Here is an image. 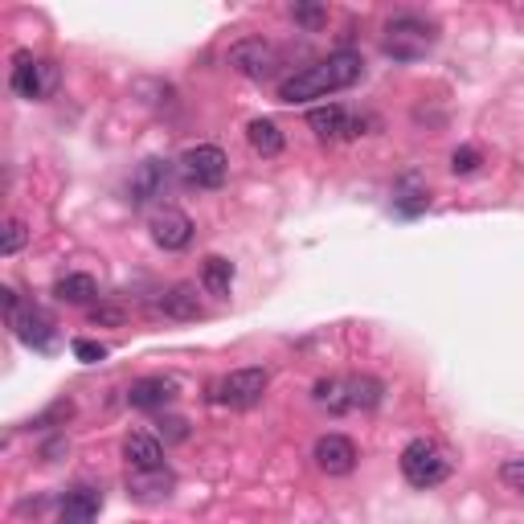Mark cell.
I'll use <instances>...</instances> for the list:
<instances>
[{"label": "cell", "mask_w": 524, "mask_h": 524, "mask_svg": "<svg viewBox=\"0 0 524 524\" xmlns=\"http://www.w3.org/2000/svg\"><path fill=\"white\" fill-rule=\"evenodd\" d=\"M291 17H295V25L320 29V25L328 21V9H324V5H291Z\"/></svg>", "instance_id": "cell-26"}, {"label": "cell", "mask_w": 524, "mask_h": 524, "mask_svg": "<svg viewBox=\"0 0 524 524\" xmlns=\"http://www.w3.org/2000/svg\"><path fill=\"white\" fill-rule=\"evenodd\" d=\"M9 328H13V336L25 348H33V353H54V344H58V328H54V320L41 308H21L9 320Z\"/></svg>", "instance_id": "cell-11"}, {"label": "cell", "mask_w": 524, "mask_h": 524, "mask_svg": "<svg viewBox=\"0 0 524 524\" xmlns=\"http://www.w3.org/2000/svg\"><path fill=\"white\" fill-rule=\"evenodd\" d=\"M177 488V475L168 467H152V471H127V496L136 504H164Z\"/></svg>", "instance_id": "cell-12"}, {"label": "cell", "mask_w": 524, "mask_h": 524, "mask_svg": "<svg viewBox=\"0 0 524 524\" xmlns=\"http://www.w3.org/2000/svg\"><path fill=\"white\" fill-rule=\"evenodd\" d=\"M201 287H205L213 299H230V287H234V262L222 258V254H205V258H201Z\"/></svg>", "instance_id": "cell-19"}, {"label": "cell", "mask_w": 524, "mask_h": 524, "mask_svg": "<svg viewBox=\"0 0 524 524\" xmlns=\"http://www.w3.org/2000/svg\"><path fill=\"white\" fill-rule=\"evenodd\" d=\"M156 316L164 320H197L201 316V299H197V287L193 283H172L156 295Z\"/></svg>", "instance_id": "cell-14"}, {"label": "cell", "mask_w": 524, "mask_h": 524, "mask_svg": "<svg viewBox=\"0 0 524 524\" xmlns=\"http://www.w3.org/2000/svg\"><path fill=\"white\" fill-rule=\"evenodd\" d=\"M29 242V230H25V222L21 217H5V226H0V254L5 258H13L21 246Z\"/></svg>", "instance_id": "cell-23"}, {"label": "cell", "mask_w": 524, "mask_h": 524, "mask_svg": "<svg viewBox=\"0 0 524 524\" xmlns=\"http://www.w3.org/2000/svg\"><path fill=\"white\" fill-rule=\"evenodd\" d=\"M99 508H103V492H99V488H74V492L62 500L58 524H95V520H99Z\"/></svg>", "instance_id": "cell-17"}, {"label": "cell", "mask_w": 524, "mask_h": 524, "mask_svg": "<svg viewBox=\"0 0 524 524\" xmlns=\"http://www.w3.org/2000/svg\"><path fill=\"white\" fill-rule=\"evenodd\" d=\"M426 205H430V193H426V189H418L414 181H406V185L398 189V197H393V209H398V213H406V217L422 213Z\"/></svg>", "instance_id": "cell-24"}, {"label": "cell", "mask_w": 524, "mask_h": 524, "mask_svg": "<svg viewBox=\"0 0 524 524\" xmlns=\"http://www.w3.org/2000/svg\"><path fill=\"white\" fill-rule=\"evenodd\" d=\"M226 62H230V70H238L242 78L262 82V78H271V74L279 70V50L271 46L267 37H242V41H234V46L226 50Z\"/></svg>", "instance_id": "cell-7"}, {"label": "cell", "mask_w": 524, "mask_h": 524, "mask_svg": "<svg viewBox=\"0 0 524 524\" xmlns=\"http://www.w3.org/2000/svg\"><path fill=\"white\" fill-rule=\"evenodd\" d=\"M148 230H152V242H156L160 250H168V254L189 250V246H193V234H197L193 217H189L185 209H177V205H160V209H152Z\"/></svg>", "instance_id": "cell-8"}, {"label": "cell", "mask_w": 524, "mask_h": 524, "mask_svg": "<svg viewBox=\"0 0 524 524\" xmlns=\"http://www.w3.org/2000/svg\"><path fill=\"white\" fill-rule=\"evenodd\" d=\"M9 86L17 99H50L54 86H58V66L50 58H33V54H17L13 58V74H9Z\"/></svg>", "instance_id": "cell-5"}, {"label": "cell", "mask_w": 524, "mask_h": 524, "mask_svg": "<svg viewBox=\"0 0 524 524\" xmlns=\"http://www.w3.org/2000/svg\"><path fill=\"white\" fill-rule=\"evenodd\" d=\"M160 434H164V443H185L189 439V422L185 418H164Z\"/></svg>", "instance_id": "cell-29"}, {"label": "cell", "mask_w": 524, "mask_h": 524, "mask_svg": "<svg viewBox=\"0 0 524 524\" xmlns=\"http://www.w3.org/2000/svg\"><path fill=\"white\" fill-rule=\"evenodd\" d=\"M398 467H402V475H406V484H410V488H422V492L447 484L451 471H455L451 455H447L439 443H434V439H410V443L402 447Z\"/></svg>", "instance_id": "cell-3"}, {"label": "cell", "mask_w": 524, "mask_h": 524, "mask_svg": "<svg viewBox=\"0 0 524 524\" xmlns=\"http://www.w3.org/2000/svg\"><path fill=\"white\" fill-rule=\"evenodd\" d=\"M500 479H504L508 488L524 492V459H504V463H500Z\"/></svg>", "instance_id": "cell-28"}, {"label": "cell", "mask_w": 524, "mask_h": 524, "mask_svg": "<svg viewBox=\"0 0 524 524\" xmlns=\"http://www.w3.org/2000/svg\"><path fill=\"white\" fill-rule=\"evenodd\" d=\"M123 459L131 471H152V467H164V447L156 434L148 430H131L123 439Z\"/></svg>", "instance_id": "cell-16"}, {"label": "cell", "mask_w": 524, "mask_h": 524, "mask_svg": "<svg viewBox=\"0 0 524 524\" xmlns=\"http://www.w3.org/2000/svg\"><path fill=\"white\" fill-rule=\"evenodd\" d=\"M308 127L316 131L320 140H353L361 123L353 119V111L340 107V103H328V107H312L308 111Z\"/></svg>", "instance_id": "cell-13"}, {"label": "cell", "mask_w": 524, "mask_h": 524, "mask_svg": "<svg viewBox=\"0 0 524 524\" xmlns=\"http://www.w3.org/2000/svg\"><path fill=\"white\" fill-rule=\"evenodd\" d=\"M226 172H230V160H226V152L217 144H193L177 160V177L189 189H222Z\"/></svg>", "instance_id": "cell-4"}, {"label": "cell", "mask_w": 524, "mask_h": 524, "mask_svg": "<svg viewBox=\"0 0 524 524\" xmlns=\"http://www.w3.org/2000/svg\"><path fill=\"white\" fill-rule=\"evenodd\" d=\"M344 381H348V402H353V410H377L381 406L385 385L377 377L361 373V377H344Z\"/></svg>", "instance_id": "cell-22"}, {"label": "cell", "mask_w": 524, "mask_h": 524, "mask_svg": "<svg viewBox=\"0 0 524 524\" xmlns=\"http://www.w3.org/2000/svg\"><path fill=\"white\" fill-rule=\"evenodd\" d=\"M312 459L324 475H353L357 471V443L348 434H320L316 447H312Z\"/></svg>", "instance_id": "cell-10"}, {"label": "cell", "mask_w": 524, "mask_h": 524, "mask_svg": "<svg viewBox=\"0 0 524 524\" xmlns=\"http://www.w3.org/2000/svg\"><path fill=\"white\" fill-rule=\"evenodd\" d=\"M365 74V58L357 50H332L324 62L316 66H303L299 74L283 78L279 82V103H312V99H328L336 91H348V86H357Z\"/></svg>", "instance_id": "cell-1"}, {"label": "cell", "mask_w": 524, "mask_h": 524, "mask_svg": "<svg viewBox=\"0 0 524 524\" xmlns=\"http://www.w3.org/2000/svg\"><path fill=\"white\" fill-rule=\"evenodd\" d=\"M439 41V25L426 21L422 13H398L385 21V37H381V50L393 62H418L434 50Z\"/></svg>", "instance_id": "cell-2"}, {"label": "cell", "mask_w": 524, "mask_h": 524, "mask_svg": "<svg viewBox=\"0 0 524 524\" xmlns=\"http://www.w3.org/2000/svg\"><path fill=\"white\" fill-rule=\"evenodd\" d=\"M246 140H250V148H254L262 160H275V156H283V148H287V136L279 131L275 119H250V123H246Z\"/></svg>", "instance_id": "cell-18"}, {"label": "cell", "mask_w": 524, "mask_h": 524, "mask_svg": "<svg viewBox=\"0 0 524 524\" xmlns=\"http://www.w3.org/2000/svg\"><path fill=\"white\" fill-rule=\"evenodd\" d=\"M267 385H271L267 369L246 365V369H234V373H226L222 381H217V385H213V398L222 402V406H230V410H250V406L262 402Z\"/></svg>", "instance_id": "cell-6"}, {"label": "cell", "mask_w": 524, "mask_h": 524, "mask_svg": "<svg viewBox=\"0 0 524 524\" xmlns=\"http://www.w3.org/2000/svg\"><path fill=\"white\" fill-rule=\"evenodd\" d=\"M54 295H58V303H70V308H86L91 299H99V283H95V275L74 271L54 283Z\"/></svg>", "instance_id": "cell-20"}, {"label": "cell", "mask_w": 524, "mask_h": 524, "mask_svg": "<svg viewBox=\"0 0 524 524\" xmlns=\"http://www.w3.org/2000/svg\"><path fill=\"white\" fill-rule=\"evenodd\" d=\"M91 324H123L119 308H91Z\"/></svg>", "instance_id": "cell-30"}, {"label": "cell", "mask_w": 524, "mask_h": 524, "mask_svg": "<svg viewBox=\"0 0 524 524\" xmlns=\"http://www.w3.org/2000/svg\"><path fill=\"white\" fill-rule=\"evenodd\" d=\"M70 353H74V357H78L82 365H99V361H107V344L78 336V340H70Z\"/></svg>", "instance_id": "cell-25"}, {"label": "cell", "mask_w": 524, "mask_h": 524, "mask_svg": "<svg viewBox=\"0 0 524 524\" xmlns=\"http://www.w3.org/2000/svg\"><path fill=\"white\" fill-rule=\"evenodd\" d=\"M172 177H177V164H168L160 156L144 160L136 172H131V181H127V201L131 205H148V201L164 197L168 185H172Z\"/></svg>", "instance_id": "cell-9"}, {"label": "cell", "mask_w": 524, "mask_h": 524, "mask_svg": "<svg viewBox=\"0 0 524 524\" xmlns=\"http://www.w3.org/2000/svg\"><path fill=\"white\" fill-rule=\"evenodd\" d=\"M172 398H177V385L168 377H140L127 385V406L131 410H164Z\"/></svg>", "instance_id": "cell-15"}, {"label": "cell", "mask_w": 524, "mask_h": 524, "mask_svg": "<svg viewBox=\"0 0 524 524\" xmlns=\"http://www.w3.org/2000/svg\"><path fill=\"white\" fill-rule=\"evenodd\" d=\"M312 402H316L320 410H328L332 418H340V414L353 410V402H348V381H344V377H320L316 389H312Z\"/></svg>", "instance_id": "cell-21"}, {"label": "cell", "mask_w": 524, "mask_h": 524, "mask_svg": "<svg viewBox=\"0 0 524 524\" xmlns=\"http://www.w3.org/2000/svg\"><path fill=\"white\" fill-rule=\"evenodd\" d=\"M479 168V152L475 148H455L451 152V172L455 177H467V172H475Z\"/></svg>", "instance_id": "cell-27"}, {"label": "cell", "mask_w": 524, "mask_h": 524, "mask_svg": "<svg viewBox=\"0 0 524 524\" xmlns=\"http://www.w3.org/2000/svg\"><path fill=\"white\" fill-rule=\"evenodd\" d=\"M0 303H5V316H9V320L21 312V303H17V291H13V287H0Z\"/></svg>", "instance_id": "cell-31"}]
</instances>
